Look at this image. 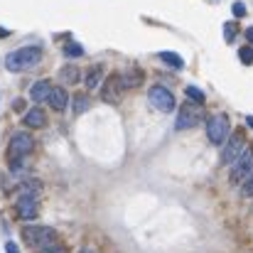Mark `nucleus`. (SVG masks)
Instances as JSON below:
<instances>
[{"label":"nucleus","mask_w":253,"mask_h":253,"mask_svg":"<svg viewBox=\"0 0 253 253\" xmlns=\"http://www.w3.org/2000/svg\"><path fill=\"white\" fill-rule=\"evenodd\" d=\"M5 253H20L17 244H15V241H7V244H5Z\"/></svg>","instance_id":"a878e982"},{"label":"nucleus","mask_w":253,"mask_h":253,"mask_svg":"<svg viewBox=\"0 0 253 253\" xmlns=\"http://www.w3.org/2000/svg\"><path fill=\"white\" fill-rule=\"evenodd\" d=\"M224 40H226L229 44L236 40V25H234V22H226V25H224Z\"/></svg>","instance_id":"5701e85b"},{"label":"nucleus","mask_w":253,"mask_h":253,"mask_svg":"<svg viewBox=\"0 0 253 253\" xmlns=\"http://www.w3.org/2000/svg\"><path fill=\"white\" fill-rule=\"evenodd\" d=\"M121 79L118 77H111L106 84L101 86V96H103V101H108V103H113V101H118V93H121Z\"/></svg>","instance_id":"9b49d317"},{"label":"nucleus","mask_w":253,"mask_h":253,"mask_svg":"<svg viewBox=\"0 0 253 253\" xmlns=\"http://www.w3.org/2000/svg\"><path fill=\"white\" fill-rule=\"evenodd\" d=\"M47 123V116H44V111L40 108V106H35V108H30L27 113H25V126H30V128H42Z\"/></svg>","instance_id":"4468645a"},{"label":"nucleus","mask_w":253,"mask_h":253,"mask_svg":"<svg viewBox=\"0 0 253 253\" xmlns=\"http://www.w3.org/2000/svg\"><path fill=\"white\" fill-rule=\"evenodd\" d=\"M251 172H253V148H246V150L239 155V160L231 165V182L239 184V182H244Z\"/></svg>","instance_id":"423d86ee"},{"label":"nucleus","mask_w":253,"mask_h":253,"mask_svg":"<svg viewBox=\"0 0 253 253\" xmlns=\"http://www.w3.org/2000/svg\"><path fill=\"white\" fill-rule=\"evenodd\" d=\"M244 150H246L244 135H239V133H236V135H229V140H226V145H224V150H221V163H224V165H234Z\"/></svg>","instance_id":"0eeeda50"},{"label":"nucleus","mask_w":253,"mask_h":253,"mask_svg":"<svg viewBox=\"0 0 253 253\" xmlns=\"http://www.w3.org/2000/svg\"><path fill=\"white\" fill-rule=\"evenodd\" d=\"M239 59H241V64H253V47H241Z\"/></svg>","instance_id":"4be33fe9"},{"label":"nucleus","mask_w":253,"mask_h":253,"mask_svg":"<svg viewBox=\"0 0 253 253\" xmlns=\"http://www.w3.org/2000/svg\"><path fill=\"white\" fill-rule=\"evenodd\" d=\"M49 106H52V111H57V113H62L64 108H67V103H69V93L62 88V86H52V91H49Z\"/></svg>","instance_id":"9d476101"},{"label":"nucleus","mask_w":253,"mask_h":253,"mask_svg":"<svg viewBox=\"0 0 253 253\" xmlns=\"http://www.w3.org/2000/svg\"><path fill=\"white\" fill-rule=\"evenodd\" d=\"M82 253H93V251H91V249H84V251H82Z\"/></svg>","instance_id":"7c9ffc66"},{"label":"nucleus","mask_w":253,"mask_h":253,"mask_svg":"<svg viewBox=\"0 0 253 253\" xmlns=\"http://www.w3.org/2000/svg\"><path fill=\"white\" fill-rule=\"evenodd\" d=\"M22 236H25V241L35 251H44V249H49V246L57 244V234L49 226H25L22 229Z\"/></svg>","instance_id":"7ed1b4c3"},{"label":"nucleus","mask_w":253,"mask_h":253,"mask_svg":"<svg viewBox=\"0 0 253 253\" xmlns=\"http://www.w3.org/2000/svg\"><path fill=\"white\" fill-rule=\"evenodd\" d=\"M40 59H42L40 47H20L5 57V69L7 72H30L40 64Z\"/></svg>","instance_id":"f257e3e1"},{"label":"nucleus","mask_w":253,"mask_h":253,"mask_svg":"<svg viewBox=\"0 0 253 253\" xmlns=\"http://www.w3.org/2000/svg\"><path fill=\"white\" fill-rule=\"evenodd\" d=\"M148 101H150V106H153L155 111H163V113H172L174 106H177V103H174V93L163 84L150 86V91H148Z\"/></svg>","instance_id":"20e7f679"},{"label":"nucleus","mask_w":253,"mask_h":253,"mask_svg":"<svg viewBox=\"0 0 253 253\" xmlns=\"http://www.w3.org/2000/svg\"><path fill=\"white\" fill-rule=\"evenodd\" d=\"M62 54H64L67 59H79V57H84V47L77 44V42H67L64 49H62Z\"/></svg>","instance_id":"a211bd4d"},{"label":"nucleus","mask_w":253,"mask_h":253,"mask_svg":"<svg viewBox=\"0 0 253 253\" xmlns=\"http://www.w3.org/2000/svg\"><path fill=\"white\" fill-rule=\"evenodd\" d=\"M246 37H249V42H251V47H253V27H249V30H246Z\"/></svg>","instance_id":"cd10ccee"},{"label":"nucleus","mask_w":253,"mask_h":253,"mask_svg":"<svg viewBox=\"0 0 253 253\" xmlns=\"http://www.w3.org/2000/svg\"><path fill=\"white\" fill-rule=\"evenodd\" d=\"M231 135V121L226 113H214L207 121V138L211 145H224Z\"/></svg>","instance_id":"f03ea898"},{"label":"nucleus","mask_w":253,"mask_h":253,"mask_svg":"<svg viewBox=\"0 0 253 253\" xmlns=\"http://www.w3.org/2000/svg\"><path fill=\"white\" fill-rule=\"evenodd\" d=\"M59 79H62L64 84H77V82L82 79V72H79L74 64H67V67L59 69Z\"/></svg>","instance_id":"2eb2a0df"},{"label":"nucleus","mask_w":253,"mask_h":253,"mask_svg":"<svg viewBox=\"0 0 253 253\" xmlns=\"http://www.w3.org/2000/svg\"><path fill=\"white\" fill-rule=\"evenodd\" d=\"M101 84H103V69H101V67L88 69V74H86V88L93 91V88H98Z\"/></svg>","instance_id":"dca6fc26"},{"label":"nucleus","mask_w":253,"mask_h":253,"mask_svg":"<svg viewBox=\"0 0 253 253\" xmlns=\"http://www.w3.org/2000/svg\"><path fill=\"white\" fill-rule=\"evenodd\" d=\"M49 91H52V84H49L47 79L35 82L32 88H30V98H32L35 103H42V101H47V98H49Z\"/></svg>","instance_id":"f8f14e48"},{"label":"nucleus","mask_w":253,"mask_h":253,"mask_svg":"<svg viewBox=\"0 0 253 253\" xmlns=\"http://www.w3.org/2000/svg\"><path fill=\"white\" fill-rule=\"evenodd\" d=\"M199 121H202V111L194 108L192 103H187V106L179 108V116H177V121H174V128H177V130H189V128H197Z\"/></svg>","instance_id":"6e6552de"},{"label":"nucleus","mask_w":253,"mask_h":253,"mask_svg":"<svg viewBox=\"0 0 253 253\" xmlns=\"http://www.w3.org/2000/svg\"><path fill=\"white\" fill-rule=\"evenodd\" d=\"M32 148H35V140H32V135L30 133H25V130H17L12 138H10V145H7V153H10V158H25V155H30L32 153Z\"/></svg>","instance_id":"39448f33"},{"label":"nucleus","mask_w":253,"mask_h":253,"mask_svg":"<svg viewBox=\"0 0 253 253\" xmlns=\"http://www.w3.org/2000/svg\"><path fill=\"white\" fill-rule=\"evenodd\" d=\"M40 253H67V249H62V246H49V249H44V251H40Z\"/></svg>","instance_id":"bb28decb"},{"label":"nucleus","mask_w":253,"mask_h":253,"mask_svg":"<svg viewBox=\"0 0 253 253\" xmlns=\"http://www.w3.org/2000/svg\"><path fill=\"white\" fill-rule=\"evenodd\" d=\"M246 123H249V128L253 130V116H246Z\"/></svg>","instance_id":"c756f323"},{"label":"nucleus","mask_w":253,"mask_h":253,"mask_svg":"<svg viewBox=\"0 0 253 253\" xmlns=\"http://www.w3.org/2000/svg\"><path fill=\"white\" fill-rule=\"evenodd\" d=\"M158 57H160V62H165L168 67H174V69H182V67H184V59H182L177 52H160Z\"/></svg>","instance_id":"f3484780"},{"label":"nucleus","mask_w":253,"mask_h":253,"mask_svg":"<svg viewBox=\"0 0 253 253\" xmlns=\"http://www.w3.org/2000/svg\"><path fill=\"white\" fill-rule=\"evenodd\" d=\"M40 192H42V182H37V179H25L17 187V197H27V199H37Z\"/></svg>","instance_id":"ddd939ff"},{"label":"nucleus","mask_w":253,"mask_h":253,"mask_svg":"<svg viewBox=\"0 0 253 253\" xmlns=\"http://www.w3.org/2000/svg\"><path fill=\"white\" fill-rule=\"evenodd\" d=\"M88 106H91L88 96H84V93H77V96H74V116L86 113V111H88Z\"/></svg>","instance_id":"6ab92c4d"},{"label":"nucleus","mask_w":253,"mask_h":253,"mask_svg":"<svg viewBox=\"0 0 253 253\" xmlns=\"http://www.w3.org/2000/svg\"><path fill=\"white\" fill-rule=\"evenodd\" d=\"M15 209H17V216L20 219H35L37 216V199H27V197H17V204H15Z\"/></svg>","instance_id":"1a4fd4ad"},{"label":"nucleus","mask_w":253,"mask_h":253,"mask_svg":"<svg viewBox=\"0 0 253 253\" xmlns=\"http://www.w3.org/2000/svg\"><path fill=\"white\" fill-rule=\"evenodd\" d=\"M241 192H244V197H253V172L244 179V187H241Z\"/></svg>","instance_id":"b1692460"},{"label":"nucleus","mask_w":253,"mask_h":253,"mask_svg":"<svg viewBox=\"0 0 253 253\" xmlns=\"http://www.w3.org/2000/svg\"><path fill=\"white\" fill-rule=\"evenodd\" d=\"M231 10H234V15H236V17H244V15H246V5H244V2H234V7H231Z\"/></svg>","instance_id":"393cba45"},{"label":"nucleus","mask_w":253,"mask_h":253,"mask_svg":"<svg viewBox=\"0 0 253 253\" xmlns=\"http://www.w3.org/2000/svg\"><path fill=\"white\" fill-rule=\"evenodd\" d=\"M7 35H10V30H5V27H0V40H5Z\"/></svg>","instance_id":"c85d7f7f"},{"label":"nucleus","mask_w":253,"mask_h":253,"mask_svg":"<svg viewBox=\"0 0 253 253\" xmlns=\"http://www.w3.org/2000/svg\"><path fill=\"white\" fill-rule=\"evenodd\" d=\"M184 93H187V98H189V101H194V103H204V93H202L197 86H187V88H184Z\"/></svg>","instance_id":"412c9836"},{"label":"nucleus","mask_w":253,"mask_h":253,"mask_svg":"<svg viewBox=\"0 0 253 253\" xmlns=\"http://www.w3.org/2000/svg\"><path fill=\"white\" fill-rule=\"evenodd\" d=\"M118 79H121V86H123V88H133V86H138L140 82H143V77H140L138 72H135V74H126V77H118Z\"/></svg>","instance_id":"aec40b11"}]
</instances>
